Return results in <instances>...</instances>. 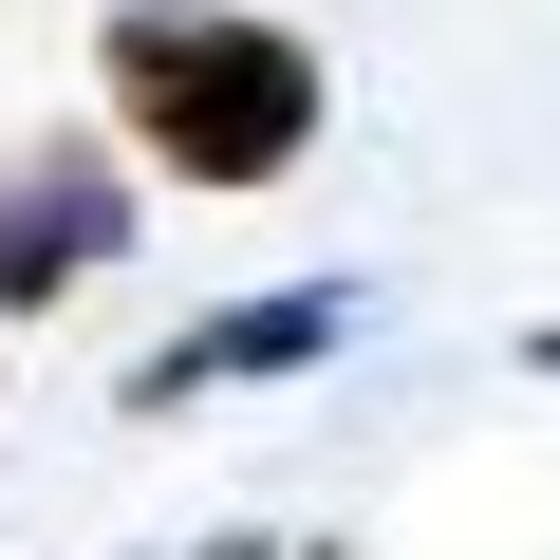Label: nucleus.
Instances as JSON below:
<instances>
[{
  "instance_id": "nucleus-1",
  "label": "nucleus",
  "mask_w": 560,
  "mask_h": 560,
  "mask_svg": "<svg viewBox=\"0 0 560 560\" xmlns=\"http://www.w3.org/2000/svg\"><path fill=\"white\" fill-rule=\"evenodd\" d=\"M94 57H113V113L150 131V168H187V187H280L318 150V57L243 0H131Z\"/></svg>"
},
{
  "instance_id": "nucleus-2",
  "label": "nucleus",
  "mask_w": 560,
  "mask_h": 560,
  "mask_svg": "<svg viewBox=\"0 0 560 560\" xmlns=\"http://www.w3.org/2000/svg\"><path fill=\"white\" fill-rule=\"evenodd\" d=\"M113 243H131V187L94 150H20V168H0V318H20V300H75Z\"/></svg>"
},
{
  "instance_id": "nucleus-3",
  "label": "nucleus",
  "mask_w": 560,
  "mask_h": 560,
  "mask_svg": "<svg viewBox=\"0 0 560 560\" xmlns=\"http://www.w3.org/2000/svg\"><path fill=\"white\" fill-rule=\"evenodd\" d=\"M355 337V280H280V300H224L206 337H168L150 374H131V411H187V393H243V374H318Z\"/></svg>"
},
{
  "instance_id": "nucleus-4",
  "label": "nucleus",
  "mask_w": 560,
  "mask_h": 560,
  "mask_svg": "<svg viewBox=\"0 0 560 560\" xmlns=\"http://www.w3.org/2000/svg\"><path fill=\"white\" fill-rule=\"evenodd\" d=\"M523 355H541V374H560V337H523Z\"/></svg>"
}]
</instances>
